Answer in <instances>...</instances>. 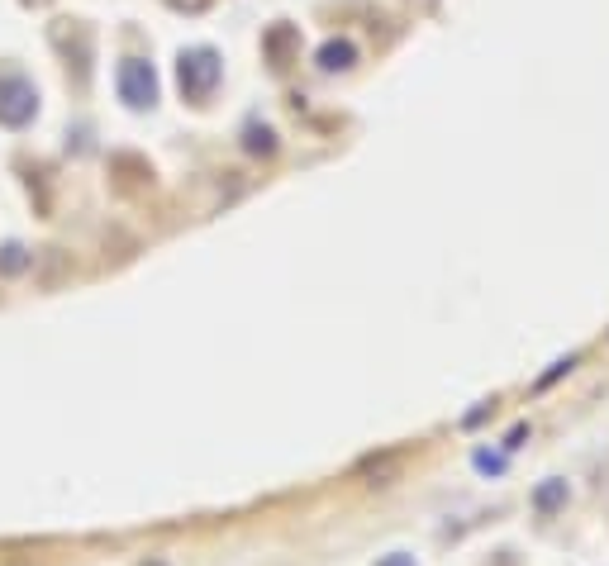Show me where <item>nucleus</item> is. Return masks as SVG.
<instances>
[{
    "instance_id": "obj_1",
    "label": "nucleus",
    "mask_w": 609,
    "mask_h": 566,
    "mask_svg": "<svg viewBox=\"0 0 609 566\" xmlns=\"http://www.w3.org/2000/svg\"><path fill=\"white\" fill-rule=\"evenodd\" d=\"M34 110H39V96H34V86L24 77H15V72H5L0 77V124H29L34 119Z\"/></svg>"
},
{
    "instance_id": "obj_2",
    "label": "nucleus",
    "mask_w": 609,
    "mask_h": 566,
    "mask_svg": "<svg viewBox=\"0 0 609 566\" xmlns=\"http://www.w3.org/2000/svg\"><path fill=\"white\" fill-rule=\"evenodd\" d=\"M219 81V62L215 53H186L181 58V91L186 96H210V86Z\"/></svg>"
},
{
    "instance_id": "obj_3",
    "label": "nucleus",
    "mask_w": 609,
    "mask_h": 566,
    "mask_svg": "<svg viewBox=\"0 0 609 566\" xmlns=\"http://www.w3.org/2000/svg\"><path fill=\"white\" fill-rule=\"evenodd\" d=\"M119 96L129 100V105H153V96H158L153 67H148V62H124V67H119Z\"/></svg>"
}]
</instances>
